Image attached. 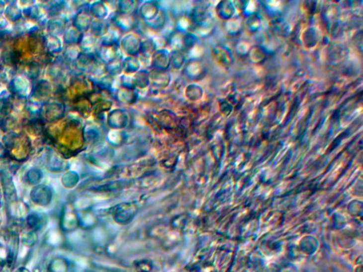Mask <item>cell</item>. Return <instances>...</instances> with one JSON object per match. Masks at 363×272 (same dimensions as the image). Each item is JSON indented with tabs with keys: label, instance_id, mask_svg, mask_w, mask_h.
<instances>
[{
	"label": "cell",
	"instance_id": "1",
	"mask_svg": "<svg viewBox=\"0 0 363 272\" xmlns=\"http://www.w3.org/2000/svg\"><path fill=\"white\" fill-rule=\"evenodd\" d=\"M11 105L8 102L7 99H2L0 101V112L3 114H6L9 113Z\"/></svg>",
	"mask_w": 363,
	"mask_h": 272
}]
</instances>
